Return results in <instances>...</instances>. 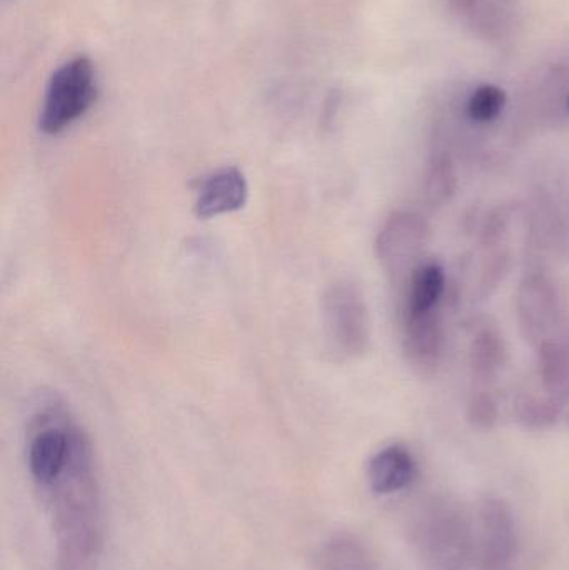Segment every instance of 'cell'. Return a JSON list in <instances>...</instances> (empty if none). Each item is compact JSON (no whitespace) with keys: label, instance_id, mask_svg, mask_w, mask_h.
<instances>
[{"label":"cell","instance_id":"1","mask_svg":"<svg viewBox=\"0 0 569 570\" xmlns=\"http://www.w3.org/2000/svg\"><path fill=\"white\" fill-rule=\"evenodd\" d=\"M97 99V76L92 60L73 57L50 76L39 114V129L59 136L89 112Z\"/></svg>","mask_w":569,"mask_h":570},{"label":"cell","instance_id":"15","mask_svg":"<svg viewBox=\"0 0 569 570\" xmlns=\"http://www.w3.org/2000/svg\"><path fill=\"white\" fill-rule=\"evenodd\" d=\"M518 419L530 429H545L553 425L560 417V401L555 397H538V395H521L517 401Z\"/></svg>","mask_w":569,"mask_h":570},{"label":"cell","instance_id":"5","mask_svg":"<svg viewBox=\"0 0 569 570\" xmlns=\"http://www.w3.org/2000/svg\"><path fill=\"white\" fill-rule=\"evenodd\" d=\"M404 354L414 374L431 377L443 361L444 331L440 307L424 312H404Z\"/></svg>","mask_w":569,"mask_h":570},{"label":"cell","instance_id":"16","mask_svg":"<svg viewBox=\"0 0 569 570\" xmlns=\"http://www.w3.org/2000/svg\"><path fill=\"white\" fill-rule=\"evenodd\" d=\"M468 421L474 429L490 431L498 421V407L490 394H477L468 405Z\"/></svg>","mask_w":569,"mask_h":570},{"label":"cell","instance_id":"11","mask_svg":"<svg viewBox=\"0 0 569 570\" xmlns=\"http://www.w3.org/2000/svg\"><path fill=\"white\" fill-rule=\"evenodd\" d=\"M504 362V342L494 327H483L471 342V368L478 382L493 381Z\"/></svg>","mask_w":569,"mask_h":570},{"label":"cell","instance_id":"12","mask_svg":"<svg viewBox=\"0 0 569 570\" xmlns=\"http://www.w3.org/2000/svg\"><path fill=\"white\" fill-rule=\"evenodd\" d=\"M317 570H380L366 549L351 539H336L326 546Z\"/></svg>","mask_w":569,"mask_h":570},{"label":"cell","instance_id":"13","mask_svg":"<svg viewBox=\"0 0 569 570\" xmlns=\"http://www.w3.org/2000/svg\"><path fill=\"white\" fill-rule=\"evenodd\" d=\"M458 179L450 157L440 154L433 157L424 176V197L430 206L447 204L457 193Z\"/></svg>","mask_w":569,"mask_h":570},{"label":"cell","instance_id":"3","mask_svg":"<svg viewBox=\"0 0 569 570\" xmlns=\"http://www.w3.org/2000/svg\"><path fill=\"white\" fill-rule=\"evenodd\" d=\"M430 237V226L420 214L410 210L391 214L377 234L376 253L381 266L394 279L413 273V266L426 249Z\"/></svg>","mask_w":569,"mask_h":570},{"label":"cell","instance_id":"9","mask_svg":"<svg viewBox=\"0 0 569 570\" xmlns=\"http://www.w3.org/2000/svg\"><path fill=\"white\" fill-rule=\"evenodd\" d=\"M447 276L440 264H423L411 273L404 312H424L440 307Z\"/></svg>","mask_w":569,"mask_h":570},{"label":"cell","instance_id":"2","mask_svg":"<svg viewBox=\"0 0 569 570\" xmlns=\"http://www.w3.org/2000/svg\"><path fill=\"white\" fill-rule=\"evenodd\" d=\"M323 324L331 348L341 357H361L370 347V311L357 285L341 281L327 288Z\"/></svg>","mask_w":569,"mask_h":570},{"label":"cell","instance_id":"14","mask_svg":"<svg viewBox=\"0 0 569 570\" xmlns=\"http://www.w3.org/2000/svg\"><path fill=\"white\" fill-rule=\"evenodd\" d=\"M507 106V94L493 83L477 87L467 100V114L473 122L490 124L497 120Z\"/></svg>","mask_w":569,"mask_h":570},{"label":"cell","instance_id":"7","mask_svg":"<svg viewBox=\"0 0 569 570\" xmlns=\"http://www.w3.org/2000/svg\"><path fill=\"white\" fill-rule=\"evenodd\" d=\"M249 199V184L237 167H224L200 183L196 197V214L200 219L237 213Z\"/></svg>","mask_w":569,"mask_h":570},{"label":"cell","instance_id":"10","mask_svg":"<svg viewBox=\"0 0 569 570\" xmlns=\"http://www.w3.org/2000/svg\"><path fill=\"white\" fill-rule=\"evenodd\" d=\"M540 357V375L545 391L557 399L565 401L569 395V347L563 342L545 341L538 345Z\"/></svg>","mask_w":569,"mask_h":570},{"label":"cell","instance_id":"6","mask_svg":"<svg viewBox=\"0 0 569 570\" xmlns=\"http://www.w3.org/2000/svg\"><path fill=\"white\" fill-rule=\"evenodd\" d=\"M453 16L474 36L503 42L520 26V0H444Z\"/></svg>","mask_w":569,"mask_h":570},{"label":"cell","instance_id":"4","mask_svg":"<svg viewBox=\"0 0 569 570\" xmlns=\"http://www.w3.org/2000/svg\"><path fill=\"white\" fill-rule=\"evenodd\" d=\"M517 311L521 331L531 344L538 347L550 341L560 317L557 287L545 274H528L518 287Z\"/></svg>","mask_w":569,"mask_h":570},{"label":"cell","instance_id":"8","mask_svg":"<svg viewBox=\"0 0 569 570\" xmlns=\"http://www.w3.org/2000/svg\"><path fill=\"white\" fill-rule=\"evenodd\" d=\"M416 478V462L404 445L381 449L367 464V481L376 494L403 491Z\"/></svg>","mask_w":569,"mask_h":570},{"label":"cell","instance_id":"17","mask_svg":"<svg viewBox=\"0 0 569 570\" xmlns=\"http://www.w3.org/2000/svg\"><path fill=\"white\" fill-rule=\"evenodd\" d=\"M567 109L569 110V94L567 96Z\"/></svg>","mask_w":569,"mask_h":570}]
</instances>
